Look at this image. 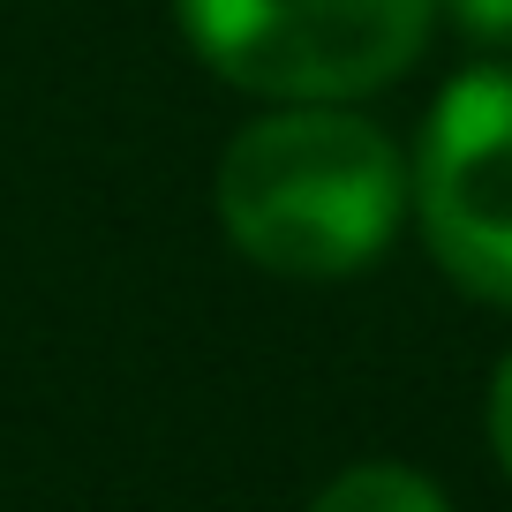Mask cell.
<instances>
[{
    "label": "cell",
    "instance_id": "1",
    "mask_svg": "<svg viewBox=\"0 0 512 512\" xmlns=\"http://www.w3.org/2000/svg\"><path fill=\"white\" fill-rule=\"evenodd\" d=\"M219 226L256 272L354 279L407 219V159L354 106H272L219 151Z\"/></svg>",
    "mask_w": 512,
    "mask_h": 512
},
{
    "label": "cell",
    "instance_id": "2",
    "mask_svg": "<svg viewBox=\"0 0 512 512\" xmlns=\"http://www.w3.org/2000/svg\"><path fill=\"white\" fill-rule=\"evenodd\" d=\"M189 53L264 106H354L400 83L437 0H174Z\"/></svg>",
    "mask_w": 512,
    "mask_h": 512
},
{
    "label": "cell",
    "instance_id": "3",
    "mask_svg": "<svg viewBox=\"0 0 512 512\" xmlns=\"http://www.w3.org/2000/svg\"><path fill=\"white\" fill-rule=\"evenodd\" d=\"M407 211L452 287L512 309V53L445 83L407 166Z\"/></svg>",
    "mask_w": 512,
    "mask_h": 512
},
{
    "label": "cell",
    "instance_id": "4",
    "mask_svg": "<svg viewBox=\"0 0 512 512\" xmlns=\"http://www.w3.org/2000/svg\"><path fill=\"white\" fill-rule=\"evenodd\" d=\"M309 512H452L422 467L407 460H354L309 497Z\"/></svg>",
    "mask_w": 512,
    "mask_h": 512
},
{
    "label": "cell",
    "instance_id": "5",
    "mask_svg": "<svg viewBox=\"0 0 512 512\" xmlns=\"http://www.w3.org/2000/svg\"><path fill=\"white\" fill-rule=\"evenodd\" d=\"M452 23H460L475 46H497V53H512V0H437Z\"/></svg>",
    "mask_w": 512,
    "mask_h": 512
},
{
    "label": "cell",
    "instance_id": "6",
    "mask_svg": "<svg viewBox=\"0 0 512 512\" xmlns=\"http://www.w3.org/2000/svg\"><path fill=\"white\" fill-rule=\"evenodd\" d=\"M482 422H490V452H497V467H505V482H512V354L497 362V377H490V407H482Z\"/></svg>",
    "mask_w": 512,
    "mask_h": 512
}]
</instances>
